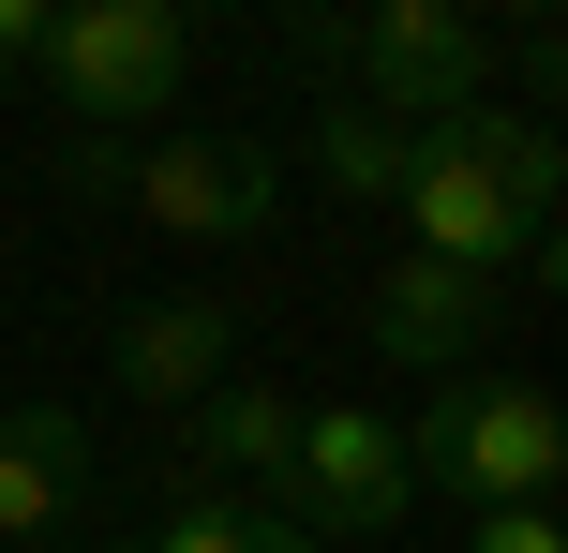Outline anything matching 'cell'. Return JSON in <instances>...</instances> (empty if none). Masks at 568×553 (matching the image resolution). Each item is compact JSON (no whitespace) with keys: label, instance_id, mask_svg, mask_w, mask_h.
<instances>
[{"label":"cell","instance_id":"11","mask_svg":"<svg viewBox=\"0 0 568 553\" xmlns=\"http://www.w3.org/2000/svg\"><path fill=\"white\" fill-rule=\"evenodd\" d=\"M314 180H329L344 209H404V120L329 105V135H314Z\"/></svg>","mask_w":568,"mask_h":553},{"label":"cell","instance_id":"1","mask_svg":"<svg viewBox=\"0 0 568 553\" xmlns=\"http://www.w3.org/2000/svg\"><path fill=\"white\" fill-rule=\"evenodd\" d=\"M404 225L419 255L449 269H554V135L509 105H464V120H419L404 135Z\"/></svg>","mask_w":568,"mask_h":553},{"label":"cell","instance_id":"5","mask_svg":"<svg viewBox=\"0 0 568 553\" xmlns=\"http://www.w3.org/2000/svg\"><path fill=\"white\" fill-rule=\"evenodd\" d=\"M105 195H135V225H165V239H255L284 209V165L255 135H165V150H120Z\"/></svg>","mask_w":568,"mask_h":553},{"label":"cell","instance_id":"15","mask_svg":"<svg viewBox=\"0 0 568 553\" xmlns=\"http://www.w3.org/2000/svg\"><path fill=\"white\" fill-rule=\"evenodd\" d=\"M314 16H389V0H314Z\"/></svg>","mask_w":568,"mask_h":553},{"label":"cell","instance_id":"14","mask_svg":"<svg viewBox=\"0 0 568 553\" xmlns=\"http://www.w3.org/2000/svg\"><path fill=\"white\" fill-rule=\"evenodd\" d=\"M479 553H554V524L539 509H479Z\"/></svg>","mask_w":568,"mask_h":553},{"label":"cell","instance_id":"8","mask_svg":"<svg viewBox=\"0 0 568 553\" xmlns=\"http://www.w3.org/2000/svg\"><path fill=\"white\" fill-rule=\"evenodd\" d=\"M479 315H494V285H479V269H449V255H389V269L359 285L374 359H404V375H449V359L479 345Z\"/></svg>","mask_w":568,"mask_h":553},{"label":"cell","instance_id":"13","mask_svg":"<svg viewBox=\"0 0 568 553\" xmlns=\"http://www.w3.org/2000/svg\"><path fill=\"white\" fill-rule=\"evenodd\" d=\"M45 30H60V0H0V75H30V60H45Z\"/></svg>","mask_w":568,"mask_h":553},{"label":"cell","instance_id":"7","mask_svg":"<svg viewBox=\"0 0 568 553\" xmlns=\"http://www.w3.org/2000/svg\"><path fill=\"white\" fill-rule=\"evenodd\" d=\"M90 524V419L75 404H0V553Z\"/></svg>","mask_w":568,"mask_h":553},{"label":"cell","instance_id":"16","mask_svg":"<svg viewBox=\"0 0 568 553\" xmlns=\"http://www.w3.org/2000/svg\"><path fill=\"white\" fill-rule=\"evenodd\" d=\"M524 16H554V0H524Z\"/></svg>","mask_w":568,"mask_h":553},{"label":"cell","instance_id":"6","mask_svg":"<svg viewBox=\"0 0 568 553\" xmlns=\"http://www.w3.org/2000/svg\"><path fill=\"white\" fill-rule=\"evenodd\" d=\"M359 45V105L374 120H464L479 105V0H389V16H359L344 30Z\"/></svg>","mask_w":568,"mask_h":553},{"label":"cell","instance_id":"10","mask_svg":"<svg viewBox=\"0 0 568 553\" xmlns=\"http://www.w3.org/2000/svg\"><path fill=\"white\" fill-rule=\"evenodd\" d=\"M180 434H195L210 464L270 479V464H284V434H300V404H284V389H255V375H225V389H195V404H180Z\"/></svg>","mask_w":568,"mask_h":553},{"label":"cell","instance_id":"4","mask_svg":"<svg viewBox=\"0 0 568 553\" xmlns=\"http://www.w3.org/2000/svg\"><path fill=\"white\" fill-rule=\"evenodd\" d=\"M270 494H284V524L329 553V539H389L419 479H404V434H389L374 404H300V434H284Z\"/></svg>","mask_w":568,"mask_h":553},{"label":"cell","instance_id":"9","mask_svg":"<svg viewBox=\"0 0 568 553\" xmlns=\"http://www.w3.org/2000/svg\"><path fill=\"white\" fill-rule=\"evenodd\" d=\"M240 359V299H150V315H120V404H195V389H225Z\"/></svg>","mask_w":568,"mask_h":553},{"label":"cell","instance_id":"3","mask_svg":"<svg viewBox=\"0 0 568 553\" xmlns=\"http://www.w3.org/2000/svg\"><path fill=\"white\" fill-rule=\"evenodd\" d=\"M30 75H60V105H75L90 135L165 120L180 75H195V16H180V0H60V30H45Z\"/></svg>","mask_w":568,"mask_h":553},{"label":"cell","instance_id":"12","mask_svg":"<svg viewBox=\"0 0 568 553\" xmlns=\"http://www.w3.org/2000/svg\"><path fill=\"white\" fill-rule=\"evenodd\" d=\"M135 553H314L300 524H284V509H240V494H180L165 524H150Z\"/></svg>","mask_w":568,"mask_h":553},{"label":"cell","instance_id":"2","mask_svg":"<svg viewBox=\"0 0 568 553\" xmlns=\"http://www.w3.org/2000/svg\"><path fill=\"white\" fill-rule=\"evenodd\" d=\"M404 479H434V494H464V509H554L568 419H554L539 375H449L419 404V434H404Z\"/></svg>","mask_w":568,"mask_h":553}]
</instances>
